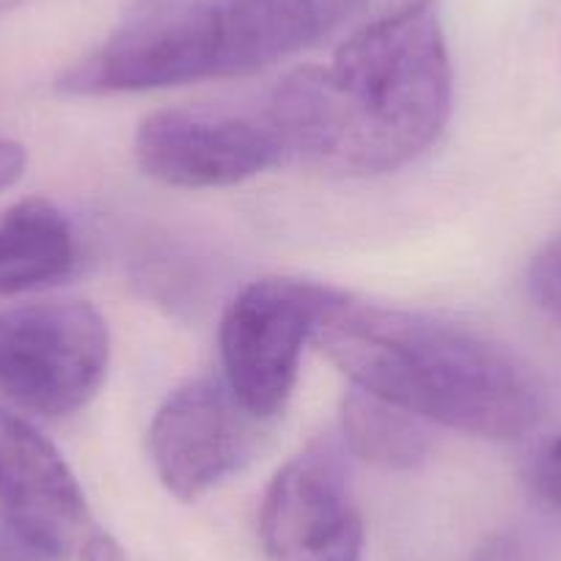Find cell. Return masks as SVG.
<instances>
[{"instance_id": "cell-1", "label": "cell", "mask_w": 561, "mask_h": 561, "mask_svg": "<svg viewBox=\"0 0 561 561\" xmlns=\"http://www.w3.org/2000/svg\"><path fill=\"white\" fill-rule=\"evenodd\" d=\"M451 113V61L430 9L360 25L328 67L280 80L267 105L287 158L375 176L413 163Z\"/></svg>"}, {"instance_id": "cell-2", "label": "cell", "mask_w": 561, "mask_h": 561, "mask_svg": "<svg viewBox=\"0 0 561 561\" xmlns=\"http://www.w3.org/2000/svg\"><path fill=\"white\" fill-rule=\"evenodd\" d=\"M311 342L360 391L473 438L517 440L542 419L531 369L493 339L440 317L342 295Z\"/></svg>"}, {"instance_id": "cell-3", "label": "cell", "mask_w": 561, "mask_h": 561, "mask_svg": "<svg viewBox=\"0 0 561 561\" xmlns=\"http://www.w3.org/2000/svg\"><path fill=\"white\" fill-rule=\"evenodd\" d=\"M333 25L328 0H138L56 85L105 96L231 78L314 45Z\"/></svg>"}, {"instance_id": "cell-4", "label": "cell", "mask_w": 561, "mask_h": 561, "mask_svg": "<svg viewBox=\"0 0 561 561\" xmlns=\"http://www.w3.org/2000/svg\"><path fill=\"white\" fill-rule=\"evenodd\" d=\"M344 293L300 278H262L237 293L220 320L224 380L259 421L284 413L300 355Z\"/></svg>"}, {"instance_id": "cell-5", "label": "cell", "mask_w": 561, "mask_h": 561, "mask_svg": "<svg viewBox=\"0 0 561 561\" xmlns=\"http://www.w3.org/2000/svg\"><path fill=\"white\" fill-rule=\"evenodd\" d=\"M111 333L85 300L0 311V391L31 413L61 419L85 408L105 382Z\"/></svg>"}, {"instance_id": "cell-6", "label": "cell", "mask_w": 561, "mask_h": 561, "mask_svg": "<svg viewBox=\"0 0 561 561\" xmlns=\"http://www.w3.org/2000/svg\"><path fill=\"white\" fill-rule=\"evenodd\" d=\"M287 158L267 111L215 105L165 107L144 118L135 135V160L152 180L182 191L231 187L253 180Z\"/></svg>"}, {"instance_id": "cell-7", "label": "cell", "mask_w": 561, "mask_h": 561, "mask_svg": "<svg viewBox=\"0 0 561 561\" xmlns=\"http://www.w3.org/2000/svg\"><path fill=\"white\" fill-rule=\"evenodd\" d=\"M262 424L226 380L198 377L158 408L149 427V457L171 495L196 501L251 460Z\"/></svg>"}, {"instance_id": "cell-8", "label": "cell", "mask_w": 561, "mask_h": 561, "mask_svg": "<svg viewBox=\"0 0 561 561\" xmlns=\"http://www.w3.org/2000/svg\"><path fill=\"white\" fill-rule=\"evenodd\" d=\"M259 531L270 561H360L364 520L336 440H314L275 473Z\"/></svg>"}, {"instance_id": "cell-9", "label": "cell", "mask_w": 561, "mask_h": 561, "mask_svg": "<svg viewBox=\"0 0 561 561\" xmlns=\"http://www.w3.org/2000/svg\"><path fill=\"white\" fill-rule=\"evenodd\" d=\"M0 512L31 550L50 559L78 556L96 528L61 451L7 410H0Z\"/></svg>"}, {"instance_id": "cell-10", "label": "cell", "mask_w": 561, "mask_h": 561, "mask_svg": "<svg viewBox=\"0 0 561 561\" xmlns=\"http://www.w3.org/2000/svg\"><path fill=\"white\" fill-rule=\"evenodd\" d=\"M75 264L78 234L50 198H25L0 218V298L58 284Z\"/></svg>"}, {"instance_id": "cell-11", "label": "cell", "mask_w": 561, "mask_h": 561, "mask_svg": "<svg viewBox=\"0 0 561 561\" xmlns=\"http://www.w3.org/2000/svg\"><path fill=\"white\" fill-rule=\"evenodd\" d=\"M342 435L355 457L382 471L421 466L433 446L427 421L360 388L342 402Z\"/></svg>"}, {"instance_id": "cell-12", "label": "cell", "mask_w": 561, "mask_h": 561, "mask_svg": "<svg viewBox=\"0 0 561 561\" xmlns=\"http://www.w3.org/2000/svg\"><path fill=\"white\" fill-rule=\"evenodd\" d=\"M528 293L539 309L561 325V234L539 248L528 267Z\"/></svg>"}, {"instance_id": "cell-13", "label": "cell", "mask_w": 561, "mask_h": 561, "mask_svg": "<svg viewBox=\"0 0 561 561\" xmlns=\"http://www.w3.org/2000/svg\"><path fill=\"white\" fill-rule=\"evenodd\" d=\"M433 0H328L331 7L333 23H355L369 25L377 20L399 18V14L419 12V9H430Z\"/></svg>"}, {"instance_id": "cell-14", "label": "cell", "mask_w": 561, "mask_h": 561, "mask_svg": "<svg viewBox=\"0 0 561 561\" xmlns=\"http://www.w3.org/2000/svg\"><path fill=\"white\" fill-rule=\"evenodd\" d=\"M528 473H531V484L539 499L553 506L556 512H561V433L534 455Z\"/></svg>"}, {"instance_id": "cell-15", "label": "cell", "mask_w": 561, "mask_h": 561, "mask_svg": "<svg viewBox=\"0 0 561 561\" xmlns=\"http://www.w3.org/2000/svg\"><path fill=\"white\" fill-rule=\"evenodd\" d=\"M473 561H548L542 550L520 534H499L479 548Z\"/></svg>"}, {"instance_id": "cell-16", "label": "cell", "mask_w": 561, "mask_h": 561, "mask_svg": "<svg viewBox=\"0 0 561 561\" xmlns=\"http://www.w3.org/2000/svg\"><path fill=\"white\" fill-rule=\"evenodd\" d=\"M25 165H28V154H25L23 144L0 138V191H7L14 182L23 180Z\"/></svg>"}, {"instance_id": "cell-17", "label": "cell", "mask_w": 561, "mask_h": 561, "mask_svg": "<svg viewBox=\"0 0 561 561\" xmlns=\"http://www.w3.org/2000/svg\"><path fill=\"white\" fill-rule=\"evenodd\" d=\"M78 561H127V553L111 534L94 528L91 537L83 542V548H80Z\"/></svg>"}, {"instance_id": "cell-18", "label": "cell", "mask_w": 561, "mask_h": 561, "mask_svg": "<svg viewBox=\"0 0 561 561\" xmlns=\"http://www.w3.org/2000/svg\"><path fill=\"white\" fill-rule=\"evenodd\" d=\"M20 3H23V0H0V14L9 12V9H14V7H20Z\"/></svg>"}]
</instances>
